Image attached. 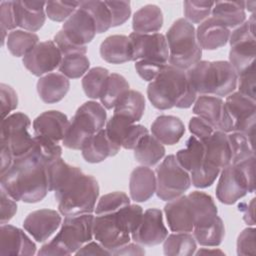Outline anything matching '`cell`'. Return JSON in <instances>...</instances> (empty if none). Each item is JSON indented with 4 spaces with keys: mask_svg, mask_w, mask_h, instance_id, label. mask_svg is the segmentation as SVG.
I'll list each match as a JSON object with an SVG mask.
<instances>
[{
    "mask_svg": "<svg viewBox=\"0 0 256 256\" xmlns=\"http://www.w3.org/2000/svg\"><path fill=\"white\" fill-rule=\"evenodd\" d=\"M133 150L136 161L147 167L156 165L165 155L163 144L149 133L139 141Z\"/></svg>",
    "mask_w": 256,
    "mask_h": 256,
    "instance_id": "obj_35",
    "label": "cell"
},
{
    "mask_svg": "<svg viewBox=\"0 0 256 256\" xmlns=\"http://www.w3.org/2000/svg\"><path fill=\"white\" fill-rule=\"evenodd\" d=\"M192 232L197 243L202 246L214 247L222 243L225 236V227L222 219L217 216L209 224L194 227Z\"/></svg>",
    "mask_w": 256,
    "mask_h": 256,
    "instance_id": "obj_41",
    "label": "cell"
},
{
    "mask_svg": "<svg viewBox=\"0 0 256 256\" xmlns=\"http://www.w3.org/2000/svg\"><path fill=\"white\" fill-rule=\"evenodd\" d=\"M152 135L165 145H174L185 133L182 120L173 115H160L151 124Z\"/></svg>",
    "mask_w": 256,
    "mask_h": 256,
    "instance_id": "obj_29",
    "label": "cell"
},
{
    "mask_svg": "<svg viewBox=\"0 0 256 256\" xmlns=\"http://www.w3.org/2000/svg\"><path fill=\"white\" fill-rule=\"evenodd\" d=\"M142 214L141 206L130 204L115 213L96 215L93 221V236L113 253L130 242L131 233L137 227Z\"/></svg>",
    "mask_w": 256,
    "mask_h": 256,
    "instance_id": "obj_3",
    "label": "cell"
},
{
    "mask_svg": "<svg viewBox=\"0 0 256 256\" xmlns=\"http://www.w3.org/2000/svg\"><path fill=\"white\" fill-rule=\"evenodd\" d=\"M155 172L147 166L136 167L130 174L129 192L135 202H145L156 193Z\"/></svg>",
    "mask_w": 256,
    "mask_h": 256,
    "instance_id": "obj_26",
    "label": "cell"
},
{
    "mask_svg": "<svg viewBox=\"0 0 256 256\" xmlns=\"http://www.w3.org/2000/svg\"><path fill=\"white\" fill-rule=\"evenodd\" d=\"M189 130L190 132L199 140L203 141L208 138L215 129L205 120L200 117H192L189 121Z\"/></svg>",
    "mask_w": 256,
    "mask_h": 256,
    "instance_id": "obj_57",
    "label": "cell"
},
{
    "mask_svg": "<svg viewBox=\"0 0 256 256\" xmlns=\"http://www.w3.org/2000/svg\"><path fill=\"white\" fill-rule=\"evenodd\" d=\"M70 121L68 117L57 110H48L38 115L33 121L34 134L59 143L63 140Z\"/></svg>",
    "mask_w": 256,
    "mask_h": 256,
    "instance_id": "obj_20",
    "label": "cell"
},
{
    "mask_svg": "<svg viewBox=\"0 0 256 256\" xmlns=\"http://www.w3.org/2000/svg\"><path fill=\"white\" fill-rule=\"evenodd\" d=\"M188 197L194 213V227L209 224L218 216L217 206L209 194L193 191L188 194Z\"/></svg>",
    "mask_w": 256,
    "mask_h": 256,
    "instance_id": "obj_33",
    "label": "cell"
},
{
    "mask_svg": "<svg viewBox=\"0 0 256 256\" xmlns=\"http://www.w3.org/2000/svg\"><path fill=\"white\" fill-rule=\"evenodd\" d=\"M193 113L219 130L224 115V101L221 97L200 95L194 102Z\"/></svg>",
    "mask_w": 256,
    "mask_h": 256,
    "instance_id": "obj_30",
    "label": "cell"
},
{
    "mask_svg": "<svg viewBox=\"0 0 256 256\" xmlns=\"http://www.w3.org/2000/svg\"><path fill=\"white\" fill-rule=\"evenodd\" d=\"M60 214L52 209H40L27 215L23 228L37 241H46L61 225Z\"/></svg>",
    "mask_w": 256,
    "mask_h": 256,
    "instance_id": "obj_18",
    "label": "cell"
},
{
    "mask_svg": "<svg viewBox=\"0 0 256 256\" xmlns=\"http://www.w3.org/2000/svg\"><path fill=\"white\" fill-rule=\"evenodd\" d=\"M130 204V198L126 193L115 191L101 196L94 211L96 215L110 214L115 213Z\"/></svg>",
    "mask_w": 256,
    "mask_h": 256,
    "instance_id": "obj_47",
    "label": "cell"
},
{
    "mask_svg": "<svg viewBox=\"0 0 256 256\" xmlns=\"http://www.w3.org/2000/svg\"><path fill=\"white\" fill-rule=\"evenodd\" d=\"M39 37L34 32L17 29L9 32L6 38V45L9 52L15 57H24L37 44Z\"/></svg>",
    "mask_w": 256,
    "mask_h": 256,
    "instance_id": "obj_40",
    "label": "cell"
},
{
    "mask_svg": "<svg viewBox=\"0 0 256 256\" xmlns=\"http://www.w3.org/2000/svg\"><path fill=\"white\" fill-rule=\"evenodd\" d=\"M106 119L107 113L101 103L85 102L72 117L62 143L69 149L80 150L88 137L104 128Z\"/></svg>",
    "mask_w": 256,
    "mask_h": 256,
    "instance_id": "obj_8",
    "label": "cell"
},
{
    "mask_svg": "<svg viewBox=\"0 0 256 256\" xmlns=\"http://www.w3.org/2000/svg\"><path fill=\"white\" fill-rule=\"evenodd\" d=\"M229 63L240 75L255 63L256 40H255V14L230 32Z\"/></svg>",
    "mask_w": 256,
    "mask_h": 256,
    "instance_id": "obj_10",
    "label": "cell"
},
{
    "mask_svg": "<svg viewBox=\"0 0 256 256\" xmlns=\"http://www.w3.org/2000/svg\"><path fill=\"white\" fill-rule=\"evenodd\" d=\"M255 186L252 185L245 174L237 166L230 164L220 171L216 187L217 199L226 205L236 203L248 192L254 193Z\"/></svg>",
    "mask_w": 256,
    "mask_h": 256,
    "instance_id": "obj_13",
    "label": "cell"
},
{
    "mask_svg": "<svg viewBox=\"0 0 256 256\" xmlns=\"http://www.w3.org/2000/svg\"><path fill=\"white\" fill-rule=\"evenodd\" d=\"M168 236L160 209L150 208L143 212L142 217L131 233V239L143 246H155L162 243Z\"/></svg>",
    "mask_w": 256,
    "mask_h": 256,
    "instance_id": "obj_16",
    "label": "cell"
},
{
    "mask_svg": "<svg viewBox=\"0 0 256 256\" xmlns=\"http://www.w3.org/2000/svg\"><path fill=\"white\" fill-rule=\"evenodd\" d=\"M145 250L138 243H127L113 251L112 255H144Z\"/></svg>",
    "mask_w": 256,
    "mask_h": 256,
    "instance_id": "obj_61",
    "label": "cell"
},
{
    "mask_svg": "<svg viewBox=\"0 0 256 256\" xmlns=\"http://www.w3.org/2000/svg\"><path fill=\"white\" fill-rule=\"evenodd\" d=\"M105 131L109 139L124 149H134L139 141L149 133L148 129L118 114L107 121Z\"/></svg>",
    "mask_w": 256,
    "mask_h": 256,
    "instance_id": "obj_17",
    "label": "cell"
},
{
    "mask_svg": "<svg viewBox=\"0 0 256 256\" xmlns=\"http://www.w3.org/2000/svg\"><path fill=\"white\" fill-rule=\"evenodd\" d=\"M1 225L8 223L17 212V203L1 188Z\"/></svg>",
    "mask_w": 256,
    "mask_h": 256,
    "instance_id": "obj_58",
    "label": "cell"
},
{
    "mask_svg": "<svg viewBox=\"0 0 256 256\" xmlns=\"http://www.w3.org/2000/svg\"><path fill=\"white\" fill-rule=\"evenodd\" d=\"M46 166L61 158L62 148L59 143L51 141L45 137L34 135L33 144L27 152Z\"/></svg>",
    "mask_w": 256,
    "mask_h": 256,
    "instance_id": "obj_42",
    "label": "cell"
},
{
    "mask_svg": "<svg viewBox=\"0 0 256 256\" xmlns=\"http://www.w3.org/2000/svg\"><path fill=\"white\" fill-rule=\"evenodd\" d=\"M202 142L205 148L204 162L219 169L231 164L232 152L227 133L215 130Z\"/></svg>",
    "mask_w": 256,
    "mask_h": 256,
    "instance_id": "obj_23",
    "label": "cell"
},
{
    "mask_svg": "<svg viewBox=\"0 0 256 256\" xmlns=\"http://www.w3.org/2000/svg\"><path fill=\"white\" fill-rule=\"evenodd\" d=\"M165 65V63L157 61L139 60L135 62V70L144 81L151 82L159 75Z\"/></svg>",
    "mask_w": 256,
    "mask_h": 256,
    "instance_id": "obj_54",
    "label": "cell"
},
{
    "mask_svg": "<svg viewBox=\"0 0 256 256\" xmlns=\"http://www.w3.org/2000/svg\"><path fill=\"white\" fill-rule=\"evenodd\" d=\"M121 147L114 144L105 131V128L99 132L88 137L82 147L81 152L84 160L88 163H100L107 159L118 154Z\"/></svg>",
    "mask_w": 256,
    "mask_h": 256,
    "instance_id": "obj_25",
    "label": "cell"
},
{
    "mask_svg": "<svg viewBox=\"0 0 256 256\" xmlns=\"http://www.w3.org/2000/svg\"><path fill=\"white\" fill-rule=\"evenodd\" d=\"M188 80L197 94L228 96L235 91L238 75L229 61L200 60L186 70Z\"/></svg>",
    "mask_w": 256,
    "mask_h": 256,
    "instance_id": "obj_4",
    "label": "cell"
},
{
    "mask_svg": "<svg viewBox=\"0 0 256 256\" xmlns=\"http://www.w3.org/2000/svg\"><path fill=\"white\" fill-rule=\"evenodd\" d=\"M45 6L46 2L44 1H13L17 27L29 32L41 29L47 16Z\"/></svg>",
    "mask_w": 256,
    "mask_h": 256,
    "instance_id": "obj_22",
    "label": "cell"
},
{
    "mask_svg": "<svg viewBox=\"0 0 256 256\" xmlns=\"http://www.w3.org/2000/svg\"><path fill=\"white\" fill-rule=\"evenodd\" d=\"M196 248V240L190 232H175L163 241L164 254L169 256H191Z\"/></svg>",
    "mask_w": 256,
    "mask_h": 256,
    "instance_id": "obj_38",
    "label": "cell"
},
{
    "mask_svg": "<svg viewBox=\"0 0 256 256\" xmlns=\"http://www.w3.org/2000/svg\"><path fill=\"white\" fill-rule=\"evenodd\" d=\"M232 152L231 164H236L251 156H254V141L240 132L227 133Z\"/></svg>",
    "mask_w": 256,
    "mask_h": 256,
    "instance_id": "obj_46",
    "label": "cell"
},
{
    "mask_svg": "<svg viewBox=\"0 0 256 256\" xmlns=\"http://www.w3.org/2000/svg\"><path fill=\"white\" fill-rule=\"evenodd\" d=\"M100 55L111 64L133 61V48L128 36L110 35L100 45Z\"/></svg>",
    "mask_w": 256,
    "mask_h": 256,
    "instance_id": "obj_28",
    "label": "cell"
},
{
    "mask_svg": "<svg viewBox=\"0 0 256 256\" xmlns=\"http://www.w3.org/2000/svg\"><path fill=\"white\" fill-rule=\"evenodd\" d=\"M212 17L222 22L229 29L240 26L246 21L244 1H216L214 2Z\"/></svg>",
    "mask_w": 256,
    "mask_h": 256,
    "instance_id": "obj_32",
    "label": "cell"
},
{
    "mask_svg": "<svg viewBox=\"0 0 256 256\" xmlns=\"http://www.w3.org/2000/svg\"><path fill=\"white\" fill-rule=\"evenodd\" d=\"M163 21L162 10L155 4H147L134 13L132 28L136 33H158Z\"/></svg>",
    "mask_w": 256,
    "mask_h": 256,
    "instance_id": "obj_31",
    "label": "cell"
},
{
    "mask_svg": "<svg viewBox=\"0 0 256 256\" xmlns=\"http://www.w3.org/2000/svg\"><path fill=\"white\" fill-rule=\"evenodd\" d=\"M204 154L205 148L203 142L195 136H190L186 141L185 148L180 149L175 157L181 167L190 173L203 163Z\"/></svg>",
    "mask_w": 256,
    "mask_h": 256,
    "instance_id": "obj_36",
    "label": "cell"
},
{
    "mask_svg": "<svg viewBox=\"0 0 256 256\" xmlns=\"http://www.w3.org/2000/svg\"><path fill=\"white\" fill-rule=\"evenodd\" d=\"M62 60V54L58 46L52 40L39 42L22 59L24 67L35 76H43L58 68Z\"/></svg>",
    "mask_w": 256,
    "mask_h": 256,
    "instance_id": "obj_15",
    "label": "cell"
},
{
    "mask_svg": "<svg viewBox=\"0 0 256 256\" xmlns=\"http://www.w3.org/2000/svg\"><path fill=\"white\" fill-rule=\"evenodd\" d=\"M256 230L254 227L245 228L237 238L238 255H255L256 254Z\"/></svg>",
    "mask_w": 256,
    "mask_h": 256,
    "instance_id": "obj_53",
    "label": "cell"
},
{
    "mask_svg": "<svg viewBox=\"0 0 256 256\" xmlns=\"http://www.w3.org/2000/svg\"><path fill=\"white\" fill-rule=\"evenodd\" d=\"M70 88L69 79L61 73L51 72L43 75L37 82V92L40 99L47 104L61 101Z\"/></svg>",
    "mask_w": 256,
    "mask_h": 256,
    "instance_id": "obj_27",
    "label": "cell"
},
{
    "mask_svg": "<svg viewBox=\"0 0 256 256\" xmlns=\"http://www.w3.org/2000/svg\"><path fill=\"white\" fill-rule=\"evenodd\" d=\"M109 75L108 69L103 67H94L88 70L82 78V87L86 96L91 99H100Z\"/></svg>",
    "mask_w": 256,
    "mask_h": 256,
    "instance_id": "obj_44",
    "label": "cell"
},
{
    "mask_svg": "<svg viewBox=\"0 0 256 256\" xmlns=\"http://www.w3.org/2000/svg\"><path fill=\"white\" fill-rule=\"evenodd\" d=\"M255 198H252L250 202H241L238 205V210L243 214V220L247 225H255Z\"/></svg>",
    "mask_w": 256,
    "mask_h": 256,
    "instance_id": "obj_60",
    "label": "cell"
},
{
    "mask_svg": "<svg viewBox=\"0 0 256 256\" xmlns=\"http://www.w3.org/2000/svg\"><path fill=\"white\" fill-rule=\"evenodd\" d=\"M0 152H1V169H0V174H3L4 172H6L13 164V155L10 152V150L8 149L7 146H5L4 144H0Z\"/></svg>",
    "mask_w": 256,
    "mask_h": 256,
    "instance_id": "obj_62",
    "label": "cell"
},
{
    "mask_svg": "<svg viewBox=\"0 0 256 256\" xmlns=\"http://www.w3.org/2000/svg\"><path fill=\"white\" fill-rule=\"evenodd\" d=\"M76 255H112V253L103 247L98 241H90L86 245H83L76 253Z\"/></svg>",
    "mask_w": 256,
    "mask_h": 256,
    "instance_id": "obj_59",
    "label": "cell"
},
{
    "mask_svg": "<svg viewBox=\"0 0 256 256\" xmlns=\"http://www.w3.org/2000/svg\"><path fill=\"white\" fill-rule=\"evenodd\" d=\"M0 184L1 188L16 201L40 202L49 191L46 165L26 153L15 158L12 166L0 174Z\"/></svg>",
    "mask_w": 256,
    "mask_h": 256,
    "instance_id": "obj_1",
    "label": "cell"
},
{
    "mask_svg": "<svg viewBox=\"0 0 256 256\" xmlns=\"http://www.w3.org/2000/svg\"><path fill=\"white\" fill-rule=\"evenodd\" d=\"M0 95H1V115L5 118L10 112L15 110L18 106V96L16 91L9 85L0 84Z\"/></svg>",
    "mask_w": 256,
    "mask_h": 256,
    "instance_id": "obj_56",
    "label": "cell"
},
{
    "mask_svg": "<svg viewBox=\"0 0 256 256\" xmlns=\"http://www.w3.org/2000/svg\"><path fill=\"white\" fill-rule=\"evenodd\" d=\"M256 100L234 91L224 102V116L219 131L240 132L254 141Z\"/></svg>",
    "mask_w": 256,
    "mask_h": 256,
    "instance_id": "obj_9",
    "label": "cell"
},
{
    "mask_svg": "<svg viewBox=\"0 0 256 256\" xmlns=\"http://www.w3.org/2000/svg\"><path fill=\"white\" fill-rule=\"evenodd\" d=\"M0 253L30 256L36 253V245L20 228L3 224L0 228Z\"/></svg>",
    "mask_w": 256,
    "mask_h": 256,
    "instance_id": "obj_21",
    "label": "cell"
},
{
    "mask_svg": "<svg viewBox=\"0 0 256 256\" xmlns=\"http://www.w3.org/2000/svg\"><path fill=\"white\" fill-rule=\"evenodd\" d=\"M58 210L64 216L92 213L99 196L98 181L83 172L54 193Z\"/></svg>",
    "mask_w": 256,
    "mask_h": 256,
    "instance_id": "obj_6",
    "label": "cell"
},
{
    "mask_svg": "<svg viewBox=\"0 0 256 256\" xmlns=\"http://www.w3.org/2000/svg\"><path fill=\"white\" fill-rule=\"evenodd\" d=\"M221 169L211 166L203 161V163L193 171H191V184L196 188H207L211 186L219 176Z\"/></svg>",
    "mask_w": 256,
    "mask_h": 256,
    "instance_id": "obj_50",
    "label": "cell"
},
{
    "mask_svg": "<svg viewBox=\"0 0 256 256\" xmlns=\"http://www.w3.org/2000/svg\"><path fill=\"white\" fill-rule=\"evenodd\" d=\"M145 110V98L143 94L136 90L127 91L114 108V114L122 115L134 123L138 122Z\"/></svg>",
    "mask_w": 256,
    "mask_h": 256,
    "instance_id": "obj_37",
    "label": "cell"
},
{
    "mask_svg": "<svg viewBox=\"0 0 256 256\" xmlns=\"http://www.w3.org/2000/svg\"><path fill=\"white\" fill-rule=\"evenodd\" d=\"M94 216L91 213L66 216L56 236L38 251L39 256L71 255L93 237Z\"/></svg>",
    "mask_w": 256,
    "mask_h": 256,
    "instance_id": "obj_5",
    "label": "cell"
},
{
    "mask_svg": "<svg viewBox=\"0 0 256 256\" xmlns=\"http://www.w3.org/2000/svg\"><path fill=\"white\" fill-rule=\"evenodd\" d=\"M156 195L163 201L180 197L191 186V178L178 163L175 155H168L156 168Z\"/></svg>",
    "mask_w": 256,
    "mask_h": 256,
    "instance_id": "obj_11",
    "label": "cell"
},
{
    "mask_svg": "<svg viewBox=\"0 0 256 256\" xmlns=\"http://www.w3.org/2000/svg\"><path fill=\"white\" fill-rule=\"evenodd\" d=\"M255 78V63H253L247 70L238 75V92L256 100Z\"/></svg>",
    "mask_w": 256,
    "mask_h": 256,
    "instance_id": "obj_55",
    "label": "cell"
},
{
    "mask_svg": "<svg viewBox=\"0 0 256 256\" xmlns=\"http://www.w3.org/2000/svg\"><path fill=\"white\" fill-rule=\"evenodd\" d=\"M0 26L2 32V45L7 38V32L14 30L17 25L13 9V1H1L0 3Z\"/></svg>",
    "mask_w": 256,
    "mask_h": 256,
    "instance_id": "obj_51",
    "label": "cell"
},
{
    "mask_svg": "<svg viewBox=\"0 0 256 256\" xmlns=\"http://www.w3.org/2000/svg\"><path fill=\"white\" fill-rule=\"evenodd\" d=\"M90 67V62L86 54L75 52L62 55L59 71L68 79H77L85 75Z\"/></svg>",
    "mask_w": 256,
    "mask_h": 256,
    "instance_id": "obj_43",
    "label": "cell"
},
{
    "mask_svg": "<svg viewBox=\"0 0 256 256\" xmlns=\"http://www.w3.org/2000/svg\"><path fill=\"white\" fill-rule=\"evenodd\" d=\"M170 65L188 70L201 60L202 49L196 38V29L185 18L177 19L166 32Z\"/></svg>",
    "mask_w": 256,
    "mask_h": 256,
    "instance_id": "obj_7",
    "label": "cell"
},
{
    "mask_svg": "<svg viewBox=\"0 0 256 256\" xmlns=\"http://www.w3.org/2000/svg\"><path fill=\"white\" fill-rule=\"evenodd\" d=\"M256 6V2L255 1H248L245 2V9H248V11L254 13V8Z\"/></svg>",
    "mask_w": 256,
    "mask_h": 256,
    "instance_id": "obj_64",
    "label": "cell"
},
{
    "mask_svg": "<svg viewBox=\"0 0 256 256\" xmlns=\"http://www.w3.org/2000/svg\"><path fill=\"white\" fill-rule=\"evenodd\" d=\"M30 126V118L22 112L12 113L1 122L0 144L8 147L14 159L23 156L32 147L34 136L29 133Z\"/></svg>",
    "mask_w": 256,
    "mask_h": 256,
    "instance_id": "obj_12",
    "label": "cell"
},
{
    "mask_svg": "<svg viewBox=\"0 0 256 256\" xmlns=\"http://www.w3.org/2000/svg\"><path fill=\"white\" fill-rule=\"evenodd\" d=\"M230 29L219 20L208 17L196 29V38L201 49L216 50L227 44Z\"/></svg>",
    "mask_w": 256,
    "mask_h": 256,
    "instance_id": "obj_24",
    "label": "cell"
},
{
    "mask_svg": "<svg viewBox=\"0 0 256 256\" xmlns=\"http://www.w3.org/2000/svg\"><path fill=\"white\" fill-rule=\"evenodd\" d=\"M168 227L173 232H192L194 213L188 195L168 201L164 207Z\"/></svg>",
    "mask_w": 256,
    "mask_h": 256,
    "instance_id": "obj_19",
    "label": "cell"
},
{
    "mask_svg": "<svg viewBox=\"0 0 256 256\" xmlns=\"http://www.w3.org/2000/svg\"><path fill=\"white\" fill-rule=\"evenodd\" d=\"M112 16V27L124 24L131 15V4L129 1H105Z\"/></svg>",
    "mask_w": 256,
    "mask_h": 256,
    "instance_id": "obj_52",
    "label": "cell"
},
{
    "mask_svg": "<svg viewBox=\"0 0 256 256\" xmlns=\"http://www.w3.org/2000/svg\"><path fill=\"white\" fill-rule=\"evenodd\" d=\"M49 191L57 192L63 188L75 176L83 171L76 166L66 163L62 158H59L46 166Z\"/></svg>",
    "mask_w": 256,
    "mask_h": 256,
    "instance_id": "obj_34",
    "label": "cell"
},
{
    "mask_svg": "<svg viewBox=\"0 0 256 256\" xmlns=\"http://www.w3.org/2000/svg\"><path fill=\"white\" fill-rule=\"evenodd\" d=\"M147 96L156 109H186L194 104L197 93L188 80L186 70L166 64L159 75L148 84Z\"/></svg>",
    "mask_w": 256,
    "mask_h": 256,
    "instance_id": "obj_2",
    "label": "cell"
},
{
    "mask_svg": "<svg viewBox=\"0 0 256 256\" xmlns=\"http://www.w3.org/2000/svg\"><path fill=\"white\" fill-rule=\"evenodd\" d=\"M80 1H48L45 11L49 19L55 22H65L79 7Z\"/></svg>",
    "mask_w": 256,
    "mask_h": 256,
    "instance_id": "obj_49",
    "label": "cell"
},
{
    "mask_svg": "<svg viewBox=\"0 0 256 256\" xmlns=\"http://www.w3.org/2000/svg\"><path fill=\"white\" fill-rule=\"evenodd\" d=\"M130 90L128 81L120 74L110 73L100 97L105 109H114L124 94Z\"/></svg>",
    "mask_w": 256,
    "mask_h": 256,
    "instance_id": "obj_39",
    "label": "cell"
},
{
    "mask_svg": "<svg viewBox=\"0 0 256 256\" xmlns=\"http://www.w3.org/2000/svg\"><path fill=\"white\" fill-rule=\"evenodd\" d=\"M197 255H199V254H203V253H205V254H207V253H212V254H223V252L222 251H220V250H216V249H214V250H207V249H205V248H203V249H200L198 252H195Z\"/></svg>",
    "mask_w": 256,
    "mask_h": 256,
    "instance_id": "obj_63",
    "label": "cell"
},
{
    "mask_svg": "<svg viewBox=\"0 0 256 256\" xmlns=\"http://www.w3.org/2000/svg\"><path fill=\"white\" fill-rule=\"evenodd\" d=\"M79 7L83 8L91 15L95 22L96 32L98 34L104 33L112 27L111 12L105 1H80Z\"/></svg>",
    "mask_w": 256,
    "mask_h": 256,
    "instance_id": "obj_45",
    "label": "cell"
},
{
    "mask_svg": "<svg viewBox=\"0 0 256 256\" xmlns=\"http://www.w3.org/2000/svg\"><path fill=\"white\" fill-rule=\"evenodd\" d=\"M214 2L204 0H188L184 1V16L190 23L200 24L211 14Z\"/></svg>",
    "mask_w": 256,
    "mask_h": 256,
    "instance_id": "obj_48",
    "label": "cell"
},
{
    "mask_svg": "<svg viewBox=\"0 0 256 256\" xmlns=\"http://www.w3.org/2000/svg\"><path fill=\"white\" fill-rule=\"evenodd\" d=\"M128 37L133 48V61L147 60L167 64L169 49L165 35L161 33L142 34L133 32Z\"/></svg>",
    "mask_w": 256,
    "mask_h": 256,
    "instance_id": "obj_14",
    "label": "cell"
}]
</instances>
